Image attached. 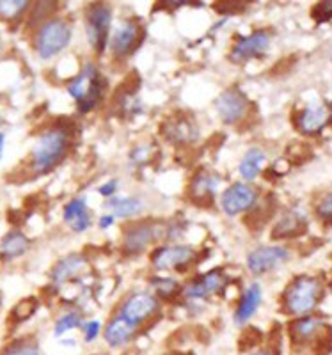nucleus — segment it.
<instances>
[{"mask_svg": "<svg viewBox=\"0 0 332 355\" xmlns=\"http://www.w3.org/2000/svg\"><path fill=\"white\" fill-rule=\"evenodd\" d=\"M69 141H71V135L62 126H52L41 133L28 162L33 173L40 176V174H46L55 169L68 155Z\"/></svg>", "mask_w": 332, "mask_h": 355, "instance_id": "f257e3e1", "label": "nucleus"}, {"mask_svg": "<svg viewBox=\"0 0 332 355\" xmlns=\"http://www.w3.org/2000/svg\"><path fill=\"white\" fill-rule=\"evenodd\" d=\"M105 89V77L93 64H85L80 75L68 84L69 96L77 101L78 112L82 114L91 112L94 107H98V103L103 100Z\"/></svg>", "mask_w": 332, "mask_h": 355, "instance_id": "f03ea898", "label": "nucleus"}, {"mask_svg": "<svg viewBox=\"0 0 332 355\" xmlns=\"http://www.w3.org/2000/svg\"><path fill=\"white\" fill-rule=\"evenodd\" d=\"M324 288L316 277L300 275L286 288L283 295V306L290 315H306L320 302Z\"/></svg>", "mask_w": 332, "mask_h": 355, "instance_id": "7ed1b4c3", "label": "nucleus"}, {"mask_svg": "<svg viewBox=\"0 0 332 355\" xmlns=\"http://www.w3.org/2000/svg\"><path fill=\"white\" fill-rule=\"evenodd\" d=\"M71 41V25L62 18H49L41 24L34 37V49L41 59L59 55Z\"/></svg>", "mask_w": 332, "mask_h": 355, "instance_id": "20e7f679", "label": "nucleus"}, {"mask_svg": "<svg viewBox=\"0 0 332 355\" xmlns=\"http://www.w3.org/2000/svg\"><path fill=\"white\" fill-rule=\"evenodd\" d=\"M110 20H112V9L107 4H93L85 12L87 40L98 53L105 52L109 44Z\"/></svg>", "mask_w": 332, "mask_h": 355, "instance_id": "39448f33", "label": "nucleus"}, {"mask_svg": "<svg viewBox=\"0 0 332 355\" xmlns=\"http://www.w3.org/2000/svg\"><path fill=\"white\" fill-rule=\"evenodd\" d=\"M158 309H160V306H158V300L155 295L139 291V293H132L123 300L121 307H119V316H123L126 322L139 327L141 323L153 318Z\"/></svg>", "mask_w": 332, "mask_h": 355, "instance_id": "423d86ee", "label": "nucleus"}, {"mask_svg": "<svg viewBox=\"0 0 332 355\" xmlns=\"http://www.w3.org/2000/svg\"><path fill=\"white\" fill-rule=\"evenodd\" d=\"M164 234V226L158 222L144 220L135 222L125 230V239H123V250L126 254H139L146 249L150 243L157 242Z\"/></svg>", "mask_w": 332, "mask_h": 355, "instance_id": "0eeeda50", "label": "nucleus"}, {"mask_svg": "<svg viewBox=\"0 0 332 355\" xmlns=\"http://www.w3.org/2000/svg\"><path fill=\"white\" fill-rule=\"evenodd\" d=\"M195 259V250L189 245L160 247L151 256V263L157 270H180Z\"/></svg>", "mask_w": 332, "mask_h": 355, "instance_id": "6e6552de", "label": "nucleus"}, {"mask_svg": "<svg viewBox=\"0 0 332 355\" xmlns=\"http://www.w3.org/2000/svg\"><path fill=\"white\" fill-rule=\"evenodd\" d=\"M215 107H217V112H219L220 119L226 125H235V123L242 121L245 114H247L249 100L240 89L231 87L217 98Z\"/></svg>", "mask_w": 332, "mask_h": 355, "instance_id": "1a4fd4ad", "label": "nucleus"}, {"mask_svg": "<svg viewBox=\"0 0 332 355\" xmlns=\"http://www.w3.org/2000/svg\"><path fill=\"white\" fill-rule=\"evenodd\" d=\"M270 43V33L268 31H254L249 36H238L235 44L231 49V61L233 62H245L249 59L259 57L265 53Z\"/></svg>", "mask_w": 332, "mask_h": 355, "instance_id": "9d476101", "label": "nucleus"}, {"mask_svg": "<svg viewBox=\"0 0 332 355\" xmlns=\"http://www.w3.org/2000/svg\"><path fill=\"white\" fill-rule=\"evenodd\" d=\"M256 199H258V192L254 187L247 183H233L224 190L220 205L227 215H238L252 208L256 205Z\"/></svg>", "mask_w": 332, "mask_h": 355, "instance_id": "9b49d317", "label": "nucleus"}, {"mask_svg": "<svg viewBox=\"0 0 332 355\" xmlns=\"http://www.w3.org/2000/svg\"><path fill=\"white\" fill-rule=\"evenodd\" d=\"M144 31L141 25L135 24L134 20H126L125 24L116 28V33L110 37V50L116 57H126L134 52L142 40Z\"/></svg>", "mask_w": 332, "mask_h": 355, "instance_id": "f8f14e48", "label": "nucleus"}, {"mask_svg": "<svg viewBox=\"0 0 332 355\" xmlns=\"http://www.w3.org/2000/svg\"><path fill=\"white\" fill-rule=\"evenodd\" d=\"M290 258L284 247H259L247 256V266L252 274H265Z\"/></svg>", "mask_w": 332, "mask_h": 355, "instance_id": "ddd939ff", "label": "nucleus"}, {"mask_svg": "<svg viewBox=\"0 0 332 355\" xmlns=\"http://www.w3.org/2000/svg\"><path fill=\"white\" fill-rule=\"evenodd\" d=\"M226 284V277H224L222 270H211L207 272L204 275H201L195 281H191V283L185 286V295L189 299L192 300H201V299H208L211 295L219 293L220 290Z\"/></svg>", "mask_w": 332, "mask_h": 355, "instance_id": "4468645a", "label": "nucleus"}, {"mask_svg": "<svg viewBox=\"0 0 332 355\" xmlns=\"http://www.w3.org/2000/svg\"><path fill=\"white\" fill-rule=\"evenodd\" d=\"M215 190H217V178H215V174H211L207 169H201L192 178L189 192H191L192 201H195L201 206H208L211 205Z\"/></svg>", "mask_w": 332, "mask_h": 355, "instance_id": "2eb2a0df", "label": "nucleus"}, {"mask_svg": "<svg viewBox=\"0 0 332 355\" xmlns=\"http://www.w3.org/2000/svg\"><path fill=\"white\" fill-rule=\"evenodd\" d=\"M164 137L173 144H189V142L195 141L198 137V128L191 119L185 117H176V119H169L162 125Z\"/></svg>", "mask_w": 332, "mask_h": 355, "instance_id": "dca6fc26", "label": "nucleus"}, {"mask_svg": "<svg viewBox=\"0 0 332 355\" xmlns=\"http://www.w3.org/2000/svg\"><path fill=\"white\" fill-rule=\"evenodd\" d=\"M329 121V109L325 105L306 107L297 117V128L306 135H315L322 132Z\"/></svg>", "mask_w": 332, "mask_h": 355, "instance_id": "f3484780", "label": "nucleus"}, {"mask_svg": "<svg viewBox=\"0 0 332 355\" xmlns=\"http://www.w3.org/2000/svg\"><path fill=\"white\" fill-rule=\"evenodd\" d=\"M135 332H137V327L132 325L130 322H126L123 316H114L109 322L105 329V341L112 348H121L126 347V345L134 339Z\"/></svg>", "mask_w": 332, "mask_h": 355, "instance_id": "a211bd4d", "label": "nucleus"}, {"mask_svg": "<svg viewBox=\"0 0 332 355\" xmlns=\"http://www.w3.org/2000/svg\"><path fill=\"white\" fill-rule=\"evenodd\" d=\"M324 327L325 325L320 318L308 316V318L295 320L290 325V334H292V339L295 343H308V341H313V339L320 341V339H324V336H320V331Z\"/></svg>", "mask_w": 332, "mask_h": 355, "instance_id": "6ab92c4d", "label": "nucleus"}, {"mask_svg": "<svg viewBox=\"0 0 332 355\" xmlns=\"http://www.w3.org/2000/svg\"><path fill=\"white\" fill-rule=\"evenodd\" d=\"M308 227V220L299 211H288L283 215L279 222L272 231V239H290V236H299Z\"/></svg>", "mask_w": 332, "mask_h": 355, "instance_id": "aec40b11", "label": "nucleus"}, {"mask_svg": "<svg viewBox=\"0 0 332 355\" xmlns=\"http://www.w3.org/2000/svg\"><path fill=\"white\" fill-rule=\"evenodd\" d=\"M30 247V240L21 231H9L4 239L0 240V259L11 261L24 256Z\"/></svg>", "mask_w": 332, "mask_h": 355, "instance_id": "412c9836", "label": "nucleus"}, {"mask_svg": "<svg viewBox=\"0 0 332 355\" xmlns=\"http://www.w3.org/2000/svg\"><path fill=\"white\" fill-rule=\"evenodd\" d=\"M64 220L68 222L69 227L75 231V233H82L87 227L91 226V217L89 211H87V205H85L84 198L71 199L68 205L64 206Z\"/></svg>", "mask_w": 332, "mask_h": 355, "instance_id": "4be33fe9", "label": "nucleus"}, {"mask_svg": "<svg viewBox=\"0 0 332 355\" xmlns=\"http://www.w3.org/2000/svg\"><path fill=\"white\" fill-rule=\"evenodd\" d=\"M85 266H87V263H85V259L80 254H69L53 266L50 279H52V283L62 284L71 277H75V275L80 274V272H84Z\"/></svg>", "mask_w": 332, "mask_h": 355, "instance_id": "5701e85b", "label": "nucleus"}, {"mask_svg": "<svg viewBox=\"0 0 332 355\" xmlns=\"http://www.w3.org/2000/svg\"><path fill=\"white\" fill-rule=\"evenodd\" d=\"M259 304H261V286L258 283H252L251 286L245 290V293L242 295L238 306L235 311V322L238 325L245 323L247 320H251L254 316V313L258 311Z\"/></svg>", "mask_w": 332, "mask_h": 355, "instance_id": "b1692460", "label": "nucleus"}, {"mask_svg": "<svg viewBox=\"0 0 332 355\" xmlns=\"http://www.w3.org/2000/svg\"><path fill=\"white\" fill-rule=\"evenodd\" d=\"M265 160H267V157H265V153L259 148H252V150H249L247 153L243 155L242 162H240V174H242V178H245V180H254L256 176L259 174V171H261V167H263Z\"/></svg>", "mask_w": 332, "mask_h": 355, "instance_id": "393cba45", "label": "nucleus"}, {"mask_svg": "<svg viewBox=\"0 0 332 355\" xmlns=\"http://www.w3.org/2000/svg\"><path fill=\"white\" fill-rule=\"evenodd\" d=\"M0 355H41L40 343L34 338H18L0 350Z\"/></svg>", "mask_w": 332, "mask_h": 355, "instance_id": "a878e982", "label": "nucleus"}, {"mask_svg": "<svg viewBox=\"0 0 332 355\" xmlns=\"http://www.w3.org/2000/svg\"><path fill=\"white\" fill-rule=\"evenodd\" d=\"M110 210L114 211V215L118 217H134L139 211L142 210L141 201L137 198H116L109 202Z\"/></svg>", "mask_w": 332, "mask_h": 355, "instance_id": "bb28decb", "label": "nucleus"}, {"mask_svg": "<svg viewBox=\"0 0 332 355\" xmlns=\"http://www.w3.org/2000/svg\"><path fill=\"white\" fill-rule=\"evenodd\" d=\"M84 323V318L78 311H68L64 315H61L57 318L55 327H53V332H55L57 338L64 336L66 332L73 331V329H78Z\"/></svg>", "mask_w": 332, "mask_h": 355, "instance_id": "cd10ccee", "label": "nucleus"}, {"mask_svg": "<svg viewBox=\"0 0 332 355\" xmlns=\"http://www.w3.org/2000/svg\"><path fill=\"white\" fill-rule=\"evenodd\" d=\"M28 2L24 0H6L0 2V18L6 21H15L28 9Z\"/></svg>", "mask_w": 332, "mask_h": 355, "instance_id": "c85d7f7f", "label": "nucleus"}, {"mask_svg": "<svg viewBox=\"0 0 332 355\" xmlns=\"http://www.w3.org/2000/svg\"><path fill=\"white\" fill-rule=\"evenodd\" d=\"M153 288L157 290V293L160 297H164L166 300H173L176 295H180V284L176 283L175 279L169 277H155L151 281Z\"/></svg>", "mask_w": 332, "mask_h": 355, "instance_id": "c756f323", "label": "nucleus"}, {"mask_svg": "<svg viewBox=\"0 0 332 355\" xmlns=\"http://www.w3.org/2000/svg\"><path fill=\"white\" fill-rule=\"evenodd\" d=\"M37 311V300L34 297H28V299H24L21 302H18L15 306V309L11 311V318L15 322H25Z\"/></svg>", "mask_w": 332, "mask_h": 355, "instance_id": "7c9ffc66", "label": "nucleus"}, {"mask_svg": "<svg viewBox=\"0 0 332 355\" xmlns=\"http://www.w3.org/2000/svg\"><path fill=\"white\" fill-rule=\"evenodd\" d=\"M311 17L315 18L318 24H325V21L332 20V0L329 2H320L316 4L311 11Z\"/></svg>", "mask_w": 332, "mask_h": 355, "instance_id": "2f4dec72", "label": "nucleus"}, {"mask_svg": "<svg viewBox=\"0 0 332 355\" xmlns=\"http://www.w3.org/2000/svg\"><path fill=\"white\" fill-rule=\"evenodd\" d=\"M261 341V332L258 329H247L240 338V350H249Z\"/></svg>", "mask_w": 332, "mask_h": 355, "instance_id": "473e14b6", "label": "nucleus"}, {"mask_svg": "<svg viewBox=\"0 0 332 355\" xmlns=\"http://www.w3.org/2000/svg\"><path fill=\"white\" fill-rule=\"evenodd\" d=\"M316 214H318L320 218H324V220L332 222V194H327L320 202H318V206H316Z\"/></svg>", "mask_w": 332, "mask_h": 355, "instance_id": "72a5a7b5", "label": "nucleus"}, {"mask_svg": "<svg viewBox=\"0 0 332 355\" xmlns=\"http://www.w3.org/2000/svg\"><path fill=\"white\" fill-rule=\"evenodd\" d=\"M100 329H102V323L98 322V320H91V322H87L84 325V339L87 341V343H91V341H94V339L98 338V334H100Z\"/></svg>", "mask_w": 332, "mask_h": 355, "instance_id": "f704fd0d", "label": "nucleus"}, {"mask_svg": "<svg viewBox=\"0 0 332 355\" xmlns=\"http://www.w3.org/2000/svg\"><path fill=\"white\" fill-rule=\"evenodd\" d=\"M116 190H118V182H116V180H110V182L103 183V185L98 189V192H100L103 198H110V196H114Z\"/></svg>", "mask_w": 332, "mask_h": 355, "instance_id": "c9c22d12", "label": "nucleus"}, {"mask_svg": "<svg viewBox=\"0 0 332 355\" xmlns=\"http://www.w3.org/2000/svg\"><path fill=\"white\" fill-rule=\"evenodd\" d=\"M114 224V215H103L102 218H100V227L102 230H107V227H110Z\"/></svg>", "mask_w": 332, "mask_h": 355, "instance_id": "e433bc0d", "label": "nucleus"}, {"mask_svg": "<svg viewBox=\"0 0 332 355\" xmlns=\"http://www.w3.org/2000/svg\"><path fill=\"white\" fill-rule=\"evenodd\" d=\"M4 146H6V133L0 132V160L4 157Z\"/></svg>", "mask_w": 332, "mask_h": 355, "instance_id": "4c0bfd02", "label": "nucleus"}, {"mask_svg": "<svg viewBox=\"0 0 332 355\" xmlns=\"http://www.w3.org/2000/svg\"><path fill=\"white\" fill-rule=\"evenodd\" d=\"M251 355H276L272 350H259V352H254V354Z\"/></svg>", "mask_w": 332, "mask_h": 355, "instance_id": "58836bf2", "label": "nucleus"}, {"mask_svg": "<svg viewBox=\"0 0 332 355\" xmlns=\"http://www.w3.org/2000/svg\"><path fill=\"white\" fill-rule=\"evenodd\" d=\"M331 290H332V283H331Z\"/></svg>", "mask_w": 332, "mask_h": 355, "instance_id": "ea45409f", "label": "nucleus"}]
</instances>
